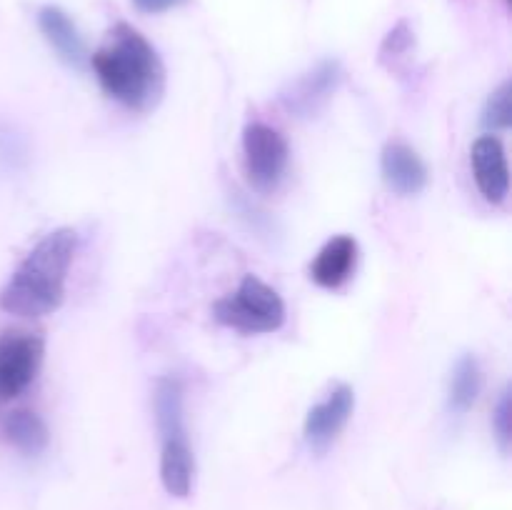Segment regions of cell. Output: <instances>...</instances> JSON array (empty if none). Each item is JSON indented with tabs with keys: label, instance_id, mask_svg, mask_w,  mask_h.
Here are the masks:
<instances>
[{
	"label": "cell",
	"instance_id": "cell-1",
	"mask_svg": "<svg viewBox=\"0 0 512 510\" xmlns=\"http://www.w3.org/2000/svg\"><path fill=\"white\" fill-rule=\"evenodd\" d=\"M100 85L125 108L148 113L163 100L165 65L158 50L130 25L118 23L90 58Z\"/></svg>",
	"mask_w": 512,
	"mask_h": 510
},
{
	"label": "cell",
	"instance_id": "cell-2",
	"mask_svg": "<svg viewBox=\"0 0 512 510\" xmlns=\"http://www.w3.org/2000/svg\"><path fill=\"white\" fill-rule=\"evenodd\" d=\"M78 248L73 228L45 235L18 265L0 290V310L18 318H43L55 313L65 298V278Z\"/></svg>",
	"mask_w": 512,
	"mask_h": 510
},
{
	"label": "cell",
	"instance_id": "cell-3",
	"mask_svg": "<svg viewBox=\"0 0 512 510\" xmlns=\"http://www.w3.org/2000/svg\"><path fill=\"white\" fill-rule=\"evenodd\" d=\"M213 318L240 333H273L285 323V303L258 275H245L235 293L215 300Z\"/></svg>",
	"mask_w": 512,
	"mask_h": 510
},
{
	"label": "cell",
	"instance_id": "cell-4",
	"mask_svg": "<svg viewBox=\"0 0 512 510\" xmlns=\"http://www.w3.org/2000/svg\"><path fill=\"white\" fill-rule=\"evenodd\" d=\"M245 173L260 193H270L280 185L290 163V148L283 133L265 123H250L243 133Z\"/></svg>",
	"mask_w": 512,
	"mask_h": 510
},
{
	"label": "cell",
	"instance_id": "cell-5",
	"mask_svg": "<svg viewBox=\"0 0 512 510\" xmlns=\"http://www.w3.org/2000/svg\"><path fill=\"white\" fill-rule=\"evenodd\" d=\"M45 340L38 333L5 330L0 333V405L18 398L43 365Z\"/></svg>",
	"mask_w": 512,
	"mask_h": 510
},
{
	"label": "cell",
	"instance_id": "cell-6",
	"mask_svg": "<svg viewBox=\"0 0 512 510\" xmlns=\"http://www.w3.org/2000/svg\"><path fill=\"white\" fill-rule=\"evenodd\" d=\"M340 80H343V70H340L338 60H323L303 78L290 83L280 95V100H283L288 113L298 115V118H313L333 98Z\"/></svg>",
	"mask_w": 512,
	"mask_h": 510
},
{
	"label": "cell",
	"instance_id": "cell-7",
	"mask_svg": "<svg viewBox=\"0 0 512 510\" xmlns=\"http://www.w3.org/2000/svg\"><path fill=\"white\" fill-rule=\"evenodd\" d=\"M355 410V393L350 385H338L323 403L313 405L305 418V443L315 453H325L338 440Z\"/></svg>",
	"mask_w": 512,
	"mask_h": 510
},
{
	"label": "cell",
	"instance_id": "cell-8",
	"mask_svg": "<svg viewBox=\"0 0 512 510\" xmlns=\"http://www.w3.org/2000/svg\"><path fill=\"white\" fill-rule=\"evenodd\" d=\"M470 160H473L475 183H478L485 200L503 203L510 190V170L505 148L498 135H483V138L475 140Z\"/></svg>",
	"mask_w": 512,
	"mask_h": 510
},
{
	"label": "cell",
	"instance_id": "cell-9",
	"mask_svg": "<svg viewBox=\"0 0 512 510\" xmlns=\"http://www.w3.org/2000/svg\"><path fill=\"white\" fill-rule=\"evenodd\" d=\"M380 170L385 185L398 195H418L428 185V168L423 158L405 143L385 145Z\"/></svg>",
	"mask_w": 512,
	"mask_h": 510
},
{
	"label": "cell",
	"instance_id": "cell-10",
	"mask_svg": "<svg viewBox=\"0 0 512 510\" xmlns=\"http://www.w3.org/2000/svg\"><path fill=\"white\" fill-rule=\"evenodd\" d=\"M38 25L43 38L48 40L50 48L58 53V58L65 65L83 68L88 63V48H85L83 35L65 10H60L58 5H45L38 13Z\"/></svg>",
	"mask_w": 512,
	"mask_h": 510
},
{
	"label": "cell",
	"instance_id": "cell-11",
	"mask_svg": "<svg viewBox=\"0 0 512 510\" xmlns=\"http://www.w3.org/2000/svg\"><path fill=\"white\" fill-rule=\"evenodd\" d=\"M355 260H358V243H355L353 235H335L333 240L323 245L318 258L313 260L310 278L320 288H338L350 278Z\"/></svg>",
	"mask_w": 512,
	"mask_h": 510
},
{
	"label": "cell",
	"instance_id": "cell-12",
	"mask_svg": "<svg viewBox=\"0 0 512 510\" xmlns=\"http://www.w3.org/2000/svg\"><path fill=\"white\" fill-rule=\"evenodd\" d=\"M195 478V455L188 443V433L163 438V453H160V480L165 490L175 498H188L193 490Z\"/></svg>",
	"mask_w": 512,
	"mask_h": 510
},
{
	"label": "cell",
	"instance_id": "cell-13",
	"mask_svg": "<svg viewBox=\"0 0 512 510\" xmlns=\"http://www.w3.org/2000/svg\"><path fill=\"white\" fill-rule=\"evenodd\" d=\"M0 430H3L5 440L25 455H40L48 448V425L33 410H13V413H8L3 418Z\"/></svg>",
	"mask_w": 512,
	"mask_h": 510
},
{
	"label": "cell",
	"instance_id": "cell-14",
	"mask_svg": "<svg viewBox=\"0 0 512 510\" xmlns=\"http://www.w3.org/2000/svg\"><path fill=\"white\" fill-rule=\"evenodd\" d=\"M155 420H158L160 438L185 435L183 385L173 375L160 378L158 385H155Z\"/></svg>",
	"mask_w": 512,
	"mask_h": 510
},
{
	"label": "cell",
	"instance_id": "cell-15",
	"mask_svg": "<svg viewBox=\"0 0 512 510\" xmlns=\"http://www.w3.org/2000/svg\"><path fill=\"white\" fill-rule=\"evenodd\" d=\"M483 390V370H480L478 358L473 355H463L455 363L453 375H450V388H448V405L455 413H468L480 398Z\"/></svg>",
	"mask_w": 512,
	"mask_h": 510
},
{
	"label": "cell",
	"instance_id": "cell-16",
	"mask_svg": "<svg viewBox=\"0 0 512 510\" xmlns=\"http://www.w3.org/2000/svg\"><path fill=\"white\" fill-rule=\"evenodd\" d=\"M512 125V85L505 80L498 90L488 98L483 110V128L490 133L495 130H508Z\"/></svg>",
	"mask_w": 512,
	"mask_h": 510
},
{
	"label": "cell",
	"instance_id": "cell-17",
	"mask_svg": "<svg viewBox=\"0 0 512 510\" xmlns=\"http://www.w3.org/2000/svg\"><path fill=\"white\" fill-rule=\"evenodd\" d=\"M510 420H512L510 390H505V393L500 395L498 405H495V410H493V430H495V435H498V443H500V448H503V450L510 448V438H512Z\"/></svg>",
	"mask_w": 512,
	"mask_h": 510
},
{
	"label": "cell",
	"instance_id": "cell-18",
	"mask_svg": "<svg viewBox=\"0 0 512 510\" xmlns=\"http://www.w3.org/2000/svg\"><path fill=\"white\" fill-rule=\"evenodd\" d=\"M185 3L188 0H133V5L140 13H165V10L180 8Z\"/></svg>",
	"mask_w": 512,
	"mask_h": 510
}]
</instances>
